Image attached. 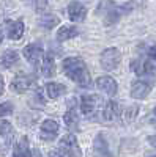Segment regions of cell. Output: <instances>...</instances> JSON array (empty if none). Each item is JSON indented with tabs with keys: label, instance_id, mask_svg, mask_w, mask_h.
Masks as SVG:
<instances>
[{
	"label": "cell",
	"instance_id": "cell-4",
	"mask_svg": "<svg viewBox=\"0 0 156 157\" xmlns=\"http://www.w3.org/2000/svg\"><path fill=\"white\" fill-rule=\"evenodd\" d=\"M24 57L27 58V61L32 66H38L40 61H43L44 57V50L41 47V44H29L27 47H24Z\"/></svg>",
	"mask_w": 156,
	"mask_h": 157
},
{
	"label": "cell",
	"instance_id": "cell-15",
	"mask_svg": "<svg viewBox=\"0 0 156 157\" xmlns=\"http://www.w3.org/2000/svg\"><path fill=\"white\" fill-rule=\"evenodd\" d=\"M126 11H129V6H114L110 3V10L106 13V19H104V21H106L107 25H110V24L118 21L120 16L123 14V13H126Z\"/></svg>",
	"mask_w": 156,
	"mask_h": 157
},
{
	"label": "cell",
	"instance_id": "cell-28",
	"mask_svg": "<svg viewBox=\"0 0 156 157\" xmlns=\"http://www.w3.org/2000/svg\"><path fill=\"white\" fill-rule=\"evenodd\" d=\"M153 113H154V115H156V107H154V110H153Z\"/></svg>",
	"mask_w": 156,
	"mask_h": 157
},
{
	"label": "cell",
	"instance_id": "cell-18",
	"mask_svg": "<svg viewBox=\"0 0 156 157\" xmlns=\"http://www.w3.org/2000/svg\"><path fill=\"white\" fill-rule=\"evenodd\" d=\"M18 60H19L18 52H14V50H6L5 54L0 57V64H2L3 68H11V66H14V64L18 63Z\"/></svg>",
	"mask_w": 156,
	"mask_h": 157
},
{
	"label": "cell",
	"instance_id": "cell-6",
	"mask_svg": "<svg viewBox=\"0 0 156 157\" xmlns=\"http://www.w3.org/2000/svg\"><path fill=\"white\" fill-rule=\"evenodd\" d=\"M99 105V98L96 94H85L81 99V109L85 116H95Z\"/></svg>",
	"mask_w": 156,
	"mask_h": 157
},
{
	"label": "cell",
	"instance_id": "cell-11",
	"mask_svg": "<svg viewBox=\"0 0 156 157\" xmlns=\"http://www.w3.org/2000/svg\"><path fill=\"white\" fill-rule=\"evenodd\" d=\"M118 115H120V109H118V104L115 101H109L101 112V116L104 121H114L118 118Z\"/></svg>",
	"mask_w": 156,
	"mask_h": 157
},
{
	"label": "cell",
	"instance_id": "cell-19",
	"mask_svg": "<svg viewBox=\"0 0 156 157\" xmlns=\"http://www.w3.org/2000/svg\"><path fill=\"white\" fill-rule=\"evenodd\" d=\"M65 124L68 126L70 130H76L79 127V116H77V112L74 109H70L66 113H65Z\"/></svg>",
	"mask_w": 156,
	"mask_h": 157
},
{
	"label": "cell",
	"instance_id": "cell-25",
	"mask_svg": "<svg viewBox=\"0 0 156 157\" xmlns=\"http://www.w3.org/2000/svg\"><path fill=\"white\" fill-rule=\"evenodd\" d=\"M3 93V77H2V74H0V94Z\"/></svg>",
	"mask_w": 156,
	"mask_h": 157
},
{
	"label": "cell",
	"instance_id": "cell-22",
	"mask_svg": "<svg viewBox=\"0 0 156 157\" xmlns=\"http://www.w3.org/2000/svg\"><path fill=\"white\" fill-rule=\"evenodd\" d=\"M58 22H60V19L55 14H44V16L40 17V25L43 29H47V30L54 29L55 25H58Z\"/></svg>",
	"mask_w": 156,
	"mask_h": 157
},
{
	"label": "cell",
	"instance_id": "cell-23",
	"mask_svg": "<svg viewBox=\"0 0 156 157\" xmlns=\"http://www.w3.org/2000/svg\"><path fill=\"white\" fill-rule=\"evenodd\" d=\"M11 113H13V104L11 102L0 104V118H2V116H8Z\"/></svg>",
	"mask_w": 156,
	"mask_h": 157
},
{
	"label": "cell",
	"instance_id": "cell-29",
	"mask_svg": "<svg viewBox=\"0 0 156 157\" xmlns=\"http://www.w3.org/2000/svg\"><path fill=\"white\" fill-rule=\"evenodd\" d=\"M150 157H156V155H150Z\"/></svg>",
	"mask_w": 156,
	"mask_h": 157
},
{
	"label": "cell",
	"instance_id": "cell-5",
	"mask_svg": "<svg viewBox=\"0 0 156 157\" xmlns=\"http://www.w3.org/2000/svg\"><path fill=\"white\" fill-rule=\"evenodd\" d=\"M35 83V75L33 74H19L18 77L13 78L11 83V90L16 93H25L27 90H30V86Z\"/></svg>",
	"mask_w": 156,
	"mask_h": 157
},
{
	"label": "cell",
	"instance_id": "cell-14",
	"mask_svg": "<svg viewBox=\"0 0 156 157\" xmlns=\"http://www.w3.org/2000/svg\"><path fill=\"white\" fill-rule=\"evenodd\" d=\"M6 33L10 39H21L24 35V24L21 21L8 22L6 24Z\"/></svg>",
	"mask_w": 156,
	"mask_h": 157
},
{
	"label": "cell",
	"instance_id": "cell-26",
	"mask_svg": "<svg viewBox=\"0 0 156 157\" xmlns=\"http://www.w3.org/2000/svg\"><path fill=\"white\" fill-rule=\"evenodd\" d=\"M148 141L151 143V145H153V146H156V135H153V137H150V138H148Z\"/></svg>",
	"mask_w": 156,
	"mask_h": 157
},
{
	"label": "cell",
	"instance_id": "cell-13",
	"mask_svg": "<svg viewBox=\"0 0 156 157\" xmlns=\"http://www.w3.org/2000/svg\"><path fill=\"white\" fill-rule=\"evenodd\" d=\"M0 137L5 138V148L0 151L2 154H5L8 146L11 145V141H13V126L8 121H0Z\"/></svg>",
	"mask_w": 156,
	"mask_h": 157
},
{
	"label": "cell",
	"instance_id": "cell-24",
	"mask_svg": "<svg viewBox=\"0 0 156 157\" xmlns=\"http://www.w3.org/2000/svg\"><path fill=\"white\" fill-rule=\"evenodd\" d=\"M49 157H65L60 151H52L50 154H49Z\"/></svg>",
	"mask_w": 156,
	"mask_h": 157
},
{
	"label": "cell",
	"instance_id": "cell-8",
	"mask_svg": "<svg viewBox=\"0 0 156 157\" xmlns=\"http://www.w3.org/2000/svg\"><path fill=\"white\" fill-rule=\"evenodd\" d=\"M40 137L46 141L49 140H54L58 134V123L55 120H44L43 124H41V129H40Z\"/></svg>",
	"mask_w": 156,
	"mask_h": 157
},
{
	"label": "cell",
	"instance_id": "cell-9",
	"mask_svg": "<svg viewBox=\"0 0 156 157\" xmlns=\"http://www.w3.org/2000/svg\"><path fill=\"white\" fill-rule=\"evenodd\" d=\"M96 88L99 91H102V93H106L107 96H115L117 90H118V86H117V82L114 80L112 77L109 75H102L99 77L96 80Z\"/></svg>",
	"mask_w": 156,
	"mask_h": 157
},
{
	"label": "cell",
	"instance_id": "cell-7",
	"mask_svg": "<svg viewBox=\"0 0 156 157\" xmlns=\"http://www.w3.org/2000/svg\"><path fill=\"white\" fill-rule=\"evenodd\" d=\"M151 88H153L151 80H136L131 86V96L134 99H144L148 96Z\"/></svg>",
	"mask_w": 156,
	"mask_h": 157
},
{
	"label": "cell",
	"instance_id": "cell-17",
	"mask_svg": "<svg viewBox=\"0 0 156 157\" xmlns=\"http://www.w3.org/2000/svg\"><path fill=\"white\" fill-rule=\"evenodd\" d=\"M13 155L14 157H32V152H30V148H29V141H27L25 137H22L19 140L14 151H13Z\"/></svg>",
	"mask_w": 156,
	"mask_h": 157
},
{
	"label": "cell",
	"instance_id": "cell-2",
	"mask_svg": "<svg viewBox=\"0 0 156 157\" xmlns=\"http://www.w3.org/2000/svg\"><path fill=\"white\" fill-rule=\"evenodd\" d=\"M58 149L65 157H81V148L73 134H66L58 141Z\"/></svg>",
	"mask_w": 156,
	"mask_h": 157
},
{
	"label": "cell",
	"instance_id": "cell-10",
	"mask_svg": "<svg viewBox=\"0 0 156 157\" xmlns=\"http://www.w3.org/2000/svg\"><path fill=\"white\" fill-rule=\"evenodd\" d=\"M68 16H70V19L73 22H82L85 19V16H87V8L82 3L73 2L68 6Z\"/></svg>",
	"mask_w": 156,
	"mask_h": 157
},
{
	"label": "cell",
	"instance_id": "cell-20",
	"mask_svg": "<svg viewBox=\"0 0 156 157\" xmlns=\"http://www.w3.org/2000/svg\"><path fill=\"white\" fill-rule=\"evenodd\" d=\"M79 35V32H77L76 27H70V25H65V27H62L58 32H57V39L58 41H66V39H71L74 36Z\"/></svg>",
	"mask_w": 156,
	"mask_h": 157
},
{
	"label": "cell",
	"instance_id": "cell-3",
	"mask_svg": "<svg viewBox=\"0 0 156 157\" xmlns=\"http://www.w3.org/2000/svg\"><path fill=\"white\" fill-rule=\"evenodd\" d=\"M120 58H122L120 50L115 49V47H109L101 54V66L106 71H112V69H115L117 66H118Z\"/></svg>",
	"mask_w": 156,
	"mask_h": 157
},
{
	"label": "cell",
	"instance_id": "cell-27",
	"mask_svg": "<svg viewBox=\"0 0 156 157\" xmlns=\"http://www.w3.org/2000/svg\"><path fill=\"white\" fill-rule=\"evenodd\" d=\"M2 39H3V36H2V33H0V43H2Z\"/></svg>",
	"mask_w": 156,
	"mask_h": 157
},
{
	"label": "cell",
	"instance_id": "cell-12",
	"mask_svg": "<svg viewBox=\"0 0 156 157\" xmlns=\"http://www.w3.org/2000/svg\"><path fill=\"white\" fill-rule=\"evenodd\" d=\"M93 148H95V155L96 157H114L109 146H107V141L102 135H98L95 138V143H93Z\"/></svg>",
	"mask_w": 156,
	"mask_h": 157
},
{
	"label": "cell",
	"instance_id": "cell-1",
	"mask_svg": "<svg viewBox=\"0 0 156 157\" xmlns=\"http://www.w3.org/2000/svg\"><path fill=\"white\" fill-rule=\"evenodd\" d=\"M63 72L82 88L92 86V77H90V72L85 66V63L81 58H76V57L65 58L63 60Z\"/></svg>",
	"mask_w": 156,
	"mask_h": 157
},
{
	"label": "cell",
	"instance_id": "cell-16",
	"mask_svg": "<svg viewBox=\"0 0 156 157\" xmlns=\"http://www.w3.org/2000/svg\"><path fill=\"white\" fill-rule=\"evenodd\" d=\"M41 71L44 77H52L55 74V58L52 54H47L43 57V64H41Z\"/></svg>",
	"mask_w": 156,
	"mask_h": 157
},
{
	"label": "cell",
	"instance_id": "cell-21",
	"mask_svg": "<svg viewBox=\"0 0 156 157\" xmlns=\"http://www.w3.org/2000/svg\"><path fill=\"white\" fill-rule=\"evenodd\" d=\"M46 91H47V96H49V98L55 99V98L62 96V94L65 93V91H66V88H65V85H62V83H57V82H50V83H47V86H46Z\"/></svg>",
	"mask_w": 156,
	"mask_h": 157
}]
</instances>
